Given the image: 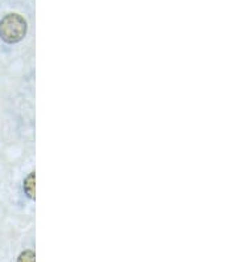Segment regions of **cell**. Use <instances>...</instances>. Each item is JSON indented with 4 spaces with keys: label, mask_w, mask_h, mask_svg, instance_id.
I'll use <instances>...</instances> for the list:
<instances>
[{
    "label": "cell",
    "mask_w": 238,
    "mask_h": 262,
    "mask_svg": "<svg viewBox=\"0 0 238 262\" xmlns=\"http://www.w3.org/2000/svg\"><path fill=\"white\" fill-rule=\"evenodd\" d=\"M27 33V21L17 13H10L0 21V37L8 44L21 41Z\"/></svg>",
    "instance_id": "6da1fadb"
},
{
    "label": "cell",
    "mask_w": 238,
    "mask_h": 262,
    "mask_svg": "<svg viewBox=\"0 0 238 262\" xmlns=\"http://www.w3.org/2000/svg\"><path fill=\"white\" fill-rule=\"evenodd\" d=\"M24 191L28 198L35 199V172L29 173V176L24 182Z\"/></svg>",
    "instance_id": "7a4b0ae2"
},
{
    "label": "cell",
    "mask_w": 238,
    "mask_h": 262,
    "mask_svg": "<svg viewBox=\"0 0 238 262\" xmlns=\"http://www.w3.org/2000/svg\"><path fill=\"white\" fill-rule=\"evenodd\" d=\"M35 258V253L32 252V250H26V252H23L20 254L17 262H36Z\"/></svg>",
    "instance_id": "3957f363"
}]
</instances>
